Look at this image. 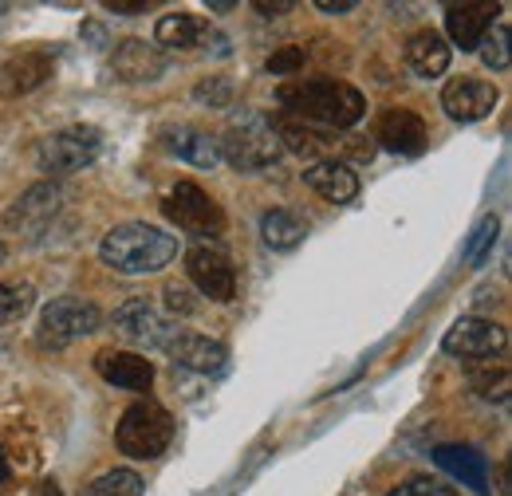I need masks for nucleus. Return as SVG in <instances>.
Wrapping results in <instances>:
<instances>
[{"mask_svg": "<svg viewBox=\"0 0 512 496\" xmlns=\"http://www.w3.org/2000/svg\"><path fill=\"white\" fill-rule=\"evenodd\" d=\"M166 355L174 359V367H186V371H197V374H221L225 363H229L225 343H217L209 335H197V331H178L166 343Z\"/></svg>", "mask_w": 512, "mask_h": 496, "instance_id": "15", "label": "nucleus"}, {"mask_svg": "<svg viewBox=\"0 0 512 496\" xmlns=\"http://www.w3.org/2000/svg\"><path fill=\"white\" fill-rule=\"evenodd\" d=\"M56 71V56L52 52H20L12 60L0 67V95L8 99H20V95H32L40 91Z\"/></svg>", "mask_w": 512, "mask_h": 496, "instance_id": "14", "label": "nucleus"}, {"mask_svg": "<svg viewBox=\"0 0 512 496\" xmlns=\"http://www.w3.org/2000/svg\"><path fill=\"white\" fill-rule=\"evenodd\" d=\"M497 87L489 79H477V75H461V79H449L442 87V107L453 123H481L493 115L497 107Z\"/></svg>", "mask_w": 512, "mask_h": 496, "instance_id": "12", "label": "nucleus"}, {"mask_svg": "<svg viewBox=\"0 0 512 496\" xmlns=\"http://www.w3.org/2000/svg\"><path fill=\"white\" fill-rule=\"evenodd\" d=\"M162 138H166V146H170L182 162H190L197 170L221 166V142H217L209 130H201V126H170Z\"/></svg>", "mask_w": 512, "mask_h": 496, "instance_id": "22", "label": "nucleus"}, {"mask_svg": "<svg viewBox=\"0 0 512 496\" xmlns=\"http://www.w3.org/2000/svg\"><path fill=\"white\" fill-rule=\"evenodd\" d=\"M83 496H142V477L134 469H111L99 481H91Z\"/></svg>", "mask_w": 512, "mask_h": 496, "instance_id": "29", "label": "nucleus"}, {"mask_svg": "<svg viewBox=\"0 0 512 496\" xmlns=\"http://www.w3.org/2000/svg\"><path fill=\"white\" fill-rule=\"evenodd\" d=\"M12 477V461H8V453H4V445H0V485Z\"/></svg>", "mask_w": 512, "mask_h": 496, "instance_id": "39", "label": "nucleus"}, {"mask_svg": "<svg viewBox=\"0 0 512 496\" xmlns=\"http://www.w3.org/2000/svg\"><path fill=\"white\" fill-rule=\"evenodd\" d=\"M186 272L190 284L213 304H233L237 300V268L221 248L197 245L186 252Z\"/></svg>", "mask_w": 512, "mask_h": 496, "instance_id": "9", "label": "nucleus"}, {"mask_svg": "<svg viewBox=\"0 0 512 496\" xmlns=\"http://www.w3.org/2000/svg\"><path fill=\"white\" fill-rule=\"evenodd\" d=\"M477 52H481V60H485V67H489V71H509V63H512L509 24H505V20H501V24H493V28L481 36Z\"/></svg>", "mask_w": 512, "mask_h": 496, "instance_id": "28", "label": "nucleus"}, {"mask_svg": "<svg viewBox=\"0 0 512 496\" xmlns=\"http://www.w3.org/2000/svg\"><path fill=\"white\" fill-rule=\"evenodd\" d=\"M170 441H174V418L158 402H134L115 426V445L134 461L162 457Z\"/></svg>", "mask_w": 512, "mask_h": 496, "instance_id": "4", "label": "nucleus"}, {"mask_svg": "<svg viewBox=\"0 0 512 496\" xmlns=\"http://www.w3.org/2000/svg\"><path fill=\"white\" fill-rule=\"evenodd\" d=\"M253 8L260 12V16H268V20H272V16H280V12H292L296 4H292V0H256Z\"/></svg>", "mask_w": 512, "mask_h": 496, "instance_id": "35", "label": "nucleus"}, {"mask_svg": "<svg viewBox=\"0 0 512 496\" xmlns=\"http://www.w3.org/2000/svg\"><path fill=\"white\" fill-rule=\"evenodd\" d=\"M95 371H99L103 382L134 390V394H142V390L154 386V367L142 355H134V351H99L95 355Z\"/></svg>", "mask_w": 512, "mask_h": 496, "instance_id": "20", "label": "nucleus"}, {"mask_svg": "<svg viewBox=\"0 0 512 496\" xmlns=\"http://www.w3.org/2000/svg\"><path fill=\"white\" fill-rule=\"evenodd\" d=\"M497 217H481L477 221V229H473V237L465 241V260L469 264H481L485 256H489V248H493V241H497Z\"/></svg>", "mask_w": 512, "mask_h": 496, "instance_id": "30", "label": "nucleus"}, {"mask_svg": "<svg viewBox=\"0 0 512 496\" xmlns=\"http://www.w3.org/2000/svg\"><path fill=\"white\" fill-rule=\"evenodd\" d=\"M509 347V331L493 319H481V315H465L442 335V351L449 359H461V363H485V359H501Z\"/></svg>", "mask_w": 512, "mask_h": 496, "instance_id": "8", "label": "nucleus"}, {"mask_svg": "<svg viewBox=\"0 0 512 496\" xmlns=\"http://www.w3.org/2000/svg\"><path fill=\"white\" fill-rule=\"evenodd\" d=\"M497 12H501L497 4H449L446 44L461 48V52H477V44H481V36L493 28V16H497ZM453 48H449V52H453Z\"/></svg>", "mask_w": 512, "mask_h": 496, "instance_id": "17", "label": "nucleus"}, {"mask_svg": "<svg viewBox=\"0 0 512 496\" xmlns=\"http://www.w3.org/2000/svg\"><path fill=\"white\" fill-rule=\"evenodd\" d=\"M28 496H64V489H60L56 481H40V485H36Z\"/></svg>", "mask_w": 512, "mask_h": 496, "instance_id": "38", "label": "nucleus"}, {"mask_svg": "<svg viewBox=\"0 0 512 496\" xmlns=\"http://www.w3.org/2000/svg\"><path fill=\"white\" fill-rule=\"evenodd\" d=\"M375 142L390 154H418L426 146V123L406 107H390L375 123Z\"/></svg>", "mask_w": 512, "mask_h": 496, "instance_id": "16", "label": "nucleus"}, {"mask_svg": "<svg viewBox=\"0 0 512 496\" xmlns=\"http://www.w3.org/2000/svg\"><path fill=\"white\" fill-rule=\"evenodd\" d=\"M509 367L505 363H493V359H485V363H473V371H469V386H473V394H481L485 402H505L509 398Z\"/></svg>", "mask_w": 512, "mask_h": 496, "instance_id": "25", "label": "nucleus"}, {"mask_svg": "<svg viewBox=\"0 0 512 496\" xmlns=\"http://www.w3.org/2000/svg\"><path fill=\"white\" fill-rule=\"evenodd\" d=\"M103 150V134L95 126H64L56 134H48L36 150V162L44 174L64 178V174H79L87 170Z\"/></svg>", "mask_w": 512, "mask_h": 496, "instance_id": "6", "label": "nucleus"}, {"mask_svg": "<svg viewBox=\"0 0 512 496\" xmlns=\"http://www.w3.org/2000/svg\"><path fill=\"white\" fill-rule=\"evenodd\" d=\"M103 323V311L95 308L91 300H79V296H60L52 300L48 308L40 311V327H36V343L48 351H64L71 343L95 335Z\"/></svg>", "mask_w": 512, "mask_h": 496, "instance_id": "5", "label": "nucleus"}, {"mask_svg": "<svg viewBox=\"0 0 512 496\" xmlns=\"http://www.w3.org/2000/svg\"><path fill=\"white\" fill-rule=\"evenodd\" d=\"M0 260H4V245H0Z\"/></svg>", "mask_w": 512, "mask_h": 496, "instance_id": "40", "label": "nucleus"}, {"mask_svg": "<svg viewBox=\"0 0 512 496\" xmlns=\"http://www.w3.org/2000/svg\"><path fill=\"white\" fill-rule=\"evenodd\" d=\"M60 205H64V189L56 182H40L16 197V205L4 213V225L20 237H40L60 217Z\"/></svg>", "mask_w": 512, "mask_h": 496, "instance_id": "11", "label": "nucleus"}, {"mask_svg": "<svg viewBox=\"0 0 512 496\" xmlns=\"http://www.w3.org/2000/svg\"><path fill=\"white\" fill-rule=\"evenodd\" d=\"M260 237L264 245L276 248V252H288L304 241V221L292 213V209H268L260 217Z\"/></svg>", "mask_w": 512, "mask_h": 496, "instance_id": "24", "label": "nucleus"}, {"mask_svg": "<svg viewBox=\"0 0 512 496\" xmlns=\"http://www.w3.org/2000/svg\"><path fill=\"white\" fill-rule=\"evenodd\" d=\"M107 8H111V12H127V16H134V12H146V0H111Z\"/></svg>", "mask_w": 512, "mask_h": 496, "instance_id": "36", "label": "nucleus"}, {"mask_svg": "<svg viewBox=\"0 0 512 496\" xmlns=\"http://www.w3.org/2000/svg\"><path fill=\"white\" fill-rule=\"evenodd\" d=\"M355 0H320V12H351Z\"/></svg>", "mask_w": 512, "mask_h": 496, "instance_id": "37", "label": "nucleus"}, {"mask_svg": "<svg viewBox=\"0 0 512 496\" xmlns=\"http://www.w3.org/2000/svg\"><path fill=\"white\" fill-rule=\"evenodd\" d=\"M276 99L284 103V111L296 115V123L320 130H347L367 115L363 91H355L343 79H288L280 83Z\"/></svg>", "mask_w": 512, "mask_h": 496, "instance_id": "1", "label": "nucleus"}, {"mask_svg": "<svg viewBox=\"0 0 512 496\" xmlns=\"http://www.w3.org/2000/svg\"><path fill=\"white\" fill-rule=\"evenodd\" d=\"M434 461L453 473L461 485H469L473 493L489 496L493 493V481H489V461L477 453V449H469V445H438L434 449Z\"/></svg>", "mask_w": 512, "mask_h": 496, "instance_id": "21", "label": "nucleus"}, {"mask_svg": "<svg viewBox=\"0 0 512 496\" xmlns=\"http://www.w3.org/2000/svg\"><path fill=\"white\" fill-rule=\"evenodd\" d=\"M154 40L162 48H205L213 56H229V40L217 28H209L201 16H193V12H170V16H162L158 28H154Z\"/></svg>", "mask_w": 512, "mask_h": 496, "instance_id": "13", "label": "nucleus"}, {"mask_svg": "<svg viewBox=\"0 0 512 496\" xmlns=\"http://www.w3.org/2000/svg\"><path fill=\"white\" fill-rule=\"evenodd\" d=\"M304 182L316 189L323 201H331V205H347V201L359 197V174H355L347 162H339V158H320V162H312V166L304 170Z\"/></svg>", "mask_w": 512, "mask_h": 496, "instance_id": "19", "label": "nucleus"}, {"mask_svg": "<svg viewBox=\"0 0 512 496\" xmlns=\"http://www.w3.org/2000/svg\"><path fill=\"white\" fill-rule=\"evenodd\" d=\"M276 126V138H280V146H288V150H296V154H316L320 146H327V130L320 126H308V123H296V119H280Z\"/></svg>", "mask_w": 512, "mask_h": 496, "instance_id": "27", "label": "nucleus"}, {"mask_svg": "<svg viewBox=\"0 0 512 496\" xmlns=\"http://www.w3.org/2000/svg\"><path fill=\"white\" fill-rule=\"evenodd\" d=\"M162 213L170 217V225H178L190 237H221V229H225L221 205L193 182H178L170 189L162 201Z\"/></svg>", "mask_w": 512, "mask_h": 496, "instance_id": "7", "label": "nucleus"}, {"mask_svg": "<svg viewBox=\"0 0 512 496\" xmlns=\"http://www.w3.org/2000/svg\"><path fill=\"white\" fill-rule=\"evenodd\" d=\"M221 142V158L233 166V170H241V174H260V170H268V166H276L280 162V138H276V126L268 115H260V111H241L229 130H225V138H217Z\"/></svg>", "mask_w": 512, "mask_h": 496, "instance_id": "3", "label": "nucleus"}, {"mask_svg": "<svg viewBox=\"0 0 512 496\" xmlns=\"http://www.w3.org/2000/svg\"><path fill=\"white\" fill-rule=\"evenodd\" d=\"M115 331H119L123 339H130V343L154 347V351H166V343L178 335L174 319L162 315V311L154 308L150 300H142V296H134L123 308H115Z\"/></svg>", "mask_w": 512, "mask_h": 496, "instance_id": "10", "label": "nucleus"}, {"mask_svg": "<svg viewBox=\"0 0 512 496\" xmlns=\"http://www.w3.org/2000/svg\"><path fill=\"white\" fill-rule=\"evenodd\" d=\"M166 308L174 311V315H193L197 311V300H193V292L186 284H166Z\"/></svg>", "mask_w": 512, "mask_h": 496, "instance_id": "34", "label": "nucleus"}, {"mask_svg": "<svg viewBox=\"0 0 512 496\" xmlns=\"http://www.w3.org/2000/svg\"><path fill=\"white\" fill-rule=\"evenodd\" d=\"M36 304V288L28 280H4L0 284V327L20 323Z\"/></svg>", "mask_w": 512, "mask_h": 496, "instance_id": "26", "label": "nucleus"}, {"mask_svg": "<svg viewBox=\"0 0 512 496\" xmlns=\"http://www.w3.org/2000/svg\"><path fill=\"white\" fill-rule=\"evenodd\" d=\"M390 496H457V493L449 489L446 481H438V477H410L398 489H390Z\"/></svg>", "mask_w": 512, "mask_h": 496, "instance_id": "32", "label": "nucleus"}, {"mask_svg": "<svg viewBox=\"0 0 512 496\" xmlns=\"http://www.w3.org/2000/svg\"><path fill=\"white\" fill-rule=\"evenodd\" d=\"M178 248H182L178 237H170L166 229L146 225V221H127V225H115L99 241V256L107 268L123 276H150V272H162L178 256Z\"/></svg>", "mask_w": 512, "mask_h": 496, "instance_id": "2", "label": "nucleus"}, {"mask_svg": "<svg viewBox=\"0 0 512 496\" xmlns=\"http://www.w3.org/2000/svg\"><path fill=\"white\" fill-rule=\"evenodd\" d=\"M304 60H308V52L292 44V48H280V52H272L264 67H268V75H296V71L304 67Z\"/></svg>", "mask_w": 512, "mask_h": 496, "instance_id": "33", "label": "nucleus"}, {"mask_svg": "<svg viewBox=\"0 0 512 496\" xmlns=\"http://www.w3.org/2000/svg\"><path fill=\"white\" fill-rule=\"evenodd\" d=\"M193 99H197V103H205V107H213V111H221V107H229V99H233V83H229V79H221V75L201 79V83H197V91H193Z\"/></svg>", "mask_w": 512, "mask_h": 496, "instance_id": "31", "label": "nucleus"}, {"mask_svg": "<svg viewBox=\"0 0 512 496\" xmlns=\"http://www.w3.org/2000/svg\"><path fill=\"white\" fill-rule=\"evenodd\" d=\"M449 60H453V52H449L446 36H438V32H430V28L414 32V36L406 40V67H410L418 79H438V75H446Z\"/></svg>", "mask_w": 512, "mask_h": 496, "instance_id": "23", "label": "nucleus"}, {"mask_svg": "<svg viewBox=\"0 0 512 496\" xmlns=\"http://www.w3.org/2000/svg\"><path fill=\"white\" fill-rule=\"evenodd\" d=\"M111 71L123 83H154L166 71V56L158 48H150L146 40H123L111 52Z\"/></svg>", "mask_w": 512, "mask_h": 496, "instance_id": "18", "label": "nucleus"}]
</instances>
